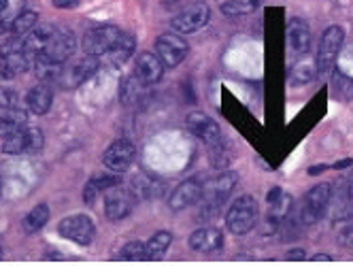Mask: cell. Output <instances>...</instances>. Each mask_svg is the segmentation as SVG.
<instances>
[{
  "label": "cell",
  "instance_id": "8fae6325",
  "mask_svg": "<svg viewBox=\"0 0 353 266\" xmlns=\"http://www.w3.org/2000/svg\"><path fill=\"white\" fill-rule=\"evenodd\" d=\"M188 54H190V45L176 34H162L156 41V56L162 60V64L166 68L179 66L185 60Z\"/></svg>",
  "mask_w": 353,
  "mask_h": 266
},
{
  "label": "cell",
  "instance_id": "2e32d148",
  "mask_svg": "<svg viewBox=\"0 0 353 266\" xmlns=\"http://www.w3.org/2000/svg\"><path fill=\"white\" fill-rule=\"evenodd\" d=\"M164 64H162V60L156 56V54H149V52H145V54H141L139 58H137V64H134V75L145 83V85H154V83H158L162 77H164Z\"/></svg>",
  "mask_w": 353,
  "mask_h": 266
},
{
  "label": "cell",
  "instance_id": "83f0119b",
  "mask_svg": "<svg viewBox=\"0 0 353 266\" xmlns=\"http://www.w3.org/2000/svg\"><path fill=\"white\" fill-rule=\"evenodd\" d=\"M49 207L47 205H37L34 209H30V213L23 217V230H26L28 234H34L39 230H43L49 222Z\"/></svg>",
  "mask_w": 353,
  "mask_h": 266
},
{
  "label": "cell",
  "instance_id": "5bb4252c",
  "mask_svg": "<svg viewBox=\"0 0 353 266\" xmlns=\"http://www.w3.org/2000/svg\"><path fill=\"white\" fill-rule=\"evenodd\" d=\"M185 124H188V130H190L196 139L205 141L207 145H213L217 139H221V130H219V126H217L215 119H211L209 115L200 113V111L190 113L188 119H185Z\"/></svg>",
  "mask_w": 353,
  "mask_h": 266
},
{
  "label": "cell",
  "instance_id": "f1b7e54d",
  "mask_svg": "<svg viewBox=\"0 0 353 266\" xmlns=\"http://www.w3.org/2000/svg\"><path fill=\"white\" fill-rule=\"evenodd\" d=\"M39 26V15L34 11H23L11 21V32L15 37H26Z\"/></svg>",
  "mask_w": 353,
  "mask_h": 266
},
{
  "label": "cell",
  "instance_id": "4316f807",
  "mask_svg": "<svg viewBox=\"0 0 353 266\" xmlns=\"http://www.w3.org/2000/svg\"><path fill=\"white\" fill-rule=\"evenodd\" d=\"M170 243H172V234H170L168 230L156 232V234L151 236V238L147 241V243H145V247H147V260H162L164 254L168 252Z\"/></svg>",
  "mask_w": 353,
  "mask_h": 266
},
{
  "label": "cell",
  "instance_id": "4dcf8cb0",
  "mask_svg": "<svg viewBox=\"0 0 353 266\" xmlns=\"http://www.w3.org/2000/svg\"><path fill=\"white\" fill-rule=\"evenodd\" d=\"M143 90H145V83L137 75L125 77L121 81V103L123 105H134L137 101H141Z\"/></svg>",
  "mask_w": 353,
  "mask_h": 266
},
{
  "label": "cell",
  "instance_id": "d590c367",
  "mask_svg": "<svg viewBox=\"0 0 353 266\" xmlns=\"http://www.w3.org/2000/svg\"><path fill=\"white\" fill-rule=\"evenodd\" d=\"M43 143H45V136L39 128H28L26 130V152L28 154H37L43 150Z\"/></svg>",
  "mask_w": 353,
  "mask_h": 266
},
{
  "label": "cell",
  "instance_id": "ba28073f",
  "mask_svg": "<svg viewBox=\"0 0 353 266\" xmlns=\"http://www.w3.org/2000/svg\"><path fill=\"white\" fill-rule=\"evenodd\" d=\"M325 215L330 217L332 224H341L349 217H353V198L349 194V187H347V181L341 179L332 185V192H330V201H327V207H325Z\"/></svg>",
  "mask_w": 353,
  "mask_h": 266
},
{
  "label": "cell",
  "instance_id": "3957f363",
  "mask_svg": "<svg viewBox=\"0 0 353 266\" xmlns=\"http://www.w3.org/2000/svg\"><path fill=\"white\" fill-rule=\"evenodd\" d=\"M34 62V56L28 52L23 39H9L0 47V75L15 77L19 72L28 70Z\"/></svg>",
  "mask_w": 353,
  "mask_h": 266
},
{
  "label": "cell",
  "instance_id": "7c38bea8",
  "mask_svg": "<svg viewBox=\"0 0 353 266\" xmlns=\"http://www.w3.org/2000/svg\"><path fill=\"white\" fill-rule=\"evenodd\" d=\"M134 145L130 141H113L103 154V164L109 168L111 173H125L134 162Z\"/></svg>",
  "mask_w": 353,
  "mask_h": 266
},
{
  "label": "cell",
  "instance_id": "ac0fdd59",
  "mask_svg": "<svg viewBox=\"0 0 353 266\" xmlns=\"http://www.w3.org/2000/svg\"><path fill=\"white\" fill-rule=\"evenodd\" d=\"M96 58L88 56L83 60H79L74 66H70L68 70L64 68L62 70V77H60V83L64 88H74V85H81L85 79H90L94 75V70H96Z\"/></svg>",
  "mask_w": 353,
  "mask_h": 266
},
{
  "label": "cell",
  "instance_id": "4fadbf2b",
  "mask_svg": "<svg viewBox=\"0 0 353 266\" xmlns=\"http://www.w3.org/2000/svg\"><path fill=\"white\" fill-rule=\"evenodd\" d=\"M109 194L105 198V215L111 222H119L123 217H128L134 205V196L128 190H119V185L107 190Z\"/></svg>",
  "mask_w": 353,
  "mask_h": 266
},
{
  "label": "cell",
  "instance_id": "f35d334b",
  "mask_svg": "<svg viewBox=\"0 0 353 266\" xmlns=\"http://www.w3.org/2000/svg\"><path fill=\"white\" fill-rule=\"evenodd\" d=\"M15 107V94L11 90H0V109Z\"/></svg>",
  "mask_w": 353,
  "mask_h": 266
},
{
  "label": "cell",
  "instance_id": "60d3db41",
  "mask_svg": "<svg viewBox=\"0 0 353 266\" xmlns=\"http://www.w3.org/2000/svg\"><path fill=\"white\" fill-rule=\"evenodd\" d=\"M285 258L288 260H305V252H302V249H290L285 254Z\"/></svg>",
  "mask_w": 353,
  "mask_h": 266
},
{
  "label": "cell",
  "instance_id": "277c9868",
  "mask_svg": "<svg viewBox=\"0 0 353 266\" xmlns=\"http://www.w3.org/2000/svg\"><path fill=\"white\" fill-rule=\"evenodd\" d=\"M330 192H332V185L330 183H319L315 187H311L305 198H302V205H300V220L305 226H313L317 224L321 217L325 215V207H327V201H330Z\"/></svg>",
  "mask_w": 353,
  "mask_h": 266
},
{
  "label": "cell",
  "instance_id": "ee69618b",
  "mask_svg": "<svg viewBox=\"0 0 353 266\" xmlns=\"http://www.w3.org/2000/svg\"><path fill=\"white\" fill-rule=\"evenodd\" d=\"M347 187H349V194H351V198H353V173L349 175V181H347Z\"/></svg>",
  "mask_w": 353,
  "mask_h": 266
},
{
  "label": "cell",
  "instance_id": "7a4b0ae2",
  "mask_svg": "<svg viewBox=\"0 0 353 266\" xmlns=\"http://www.w3.org/2000/svg\"><path fill=\"white\" fill-rule=\"evenodd\" d=\"M258 217H260L258 201L254 196L245 194V196H239L228 207V213H225V226H228V230L232 234L243 236L254 230V226L258 224Z\"/></svg>",
  "mask_w": 353,
  "mask_h": 266
},
{
  "label": "cell",
  "instance_id": "52a82bcc",
  "mask_svg": "<svg viewBox=\"0 0 353 266\" xmlns=\"http://www.w3.org/2000/svg\"><path fill=\"white\" fill-rule=\"evenodd\" d=\"M121 37V30L117 26H98L94 30H90L83 39V52L85 56H92V58H103L111 47L119 41Z\"/></svg>",
  "mask_w": 353,
  "mask_h": 266
},
{
  "label": "cell",
  "instance_id": "7402d4cb",
  "mask_svg": "<svg viewBox=\"0 0 353 266\" xmlns=\"http://www.w3.org/2000/svg\"><path fill=\"white\" fill-rule=\"evenodd\" d=\"M52 103H54V92L49 85H37L26 96L28 111L34 115H45L49 111V107H52Z\"/></svg>",
  "mask_w": 353,
  "mask_h": 266
},
{
  "label": "cell",
  "instance_id": "5b68a950",
  "mask_svg": "<svg viewBox=\"0 0 353 266\" xmlns=\"http://www.w3.org/2000/svg\"><path fill=\"white\" fill-rule=\"evenodd\" d=\"M343 41H345V32L341 26H330L321 41H319V52H317V72L319 75H330L334 70V62L339 58V52L343 47Z\"/></svg>",
  "mask_w": 353,
  "mask_h": 266
},
{
  "label": "cell",
  "instance_id": "7bdbcfd3",
  "mask_svg": "<svg viewBox=\"0 0 353 266\" xmlns=\"http://www.w3.org/2000/svg\"><path fill=\"white\" fill-rule=\"evenodd\" d=\"M311 260H313V262H332V256H323V254H319V256H313Z\"/></svg>",
  "mask_w": 353,
  "mask_h": 266
},
{
  "label": "cell",
  "instance_id": "44dd1931",
  "mask_svg": "<svg viewBox=\"0 0 353 266\" xmlns=\"http://www.w3.org/2000/svg\"><path fill=\"white\" fill-rule=\"evenodd\" d=\"M134 47H137V41L134 37H128V34H121L119 41L111 47V50L103 56L105 62L109 66H119V64H125V60H128L132 54H134Z\"/></svg>",
  "mask_w": 353,
  "mask_h": 266
},
{
  "label": "cell",
  "instance_id": "1f68e13d",
  "mask_svg": "<svg viewBox=\"0 0 353 266\" xmlns=\"http://www.w3.org/2000/svg\"><path fill=\"white\" fill-rule=\"evenodd\" d=\"M232 147L228 143H225L223 139H217L213 145H211V164L215 166V168H228L230 166V162H232Z\"/></svg>",
  "mask_w": 353,
  "mask_h": 266
},
{
  "label": "cell",
  "instance_id": "b9f144b4",
  "mask_svg": "<svg viewBox=\"0 0 353 266\" xmlns=\"http://www.w3.org/2000/svg\"><path fill=\"white\" fill-rule=\"evenodd\" d=\"M11 21H13V19H7L3 13H0V34L7 32V30H11Z\"/></svg>",
  "mask_w": 353,
  "mask_h": 266
},
{
  "label": "cell",
  "instance_id": "ffe728a7",
  "mask_svg": "<svg viewBox=\"0 0 353 266\" xmlns=\"http://www.w3.org/2000/svg\"><path fill=\"white\" fill-rule=\"evenodd\" d=\"M162 190H164V183H162L158 177H154V175H145V173L137 175V177L132 179V185H130L132 196L143 198V201L160 196V194H162Z\"/></svg>",
  "mask_w": 353,
  "mask_h": 266
},
{
  "label": "cell",
  "instance_id": "8d00e7d4",
  "mask_svg": "<svg viewBox=\"0 0 353 266\" xmlns=\"http://www.w3.org/2000/svg\"><path fill=\"white\" fill-rule=\"evenodd\" d=\"M339 241H341V245H343V247H349V249H353V217H349V220L341 222Z\"/></svg>",
  "mask_w": 353,
  "mask_h": 266
},
{
  "label": "cell",
  "instance_id": "cb8c5ba5",
  "mask_svg": "<svg viewBox=\"0 0 353 266\" xmlns=\"http://www.w3.org/2000/svg\"><path fill=\"white\" fill-rule=\"evenodd\" d=\"M121 179L117 175H96L92 177L88 183H85V190H83V201L85 205H92L98 196V192H107L115 185H119Z\"/></svg>",
  "mask_w": 353,
  "mask_h": 266
},
{
  "label": "cell",
  "instance_id": "30bf717a",
  "mask_svg": "<svg viewBox=\"0 0 353 266\" xmlns=\"http://www.w3.org/2000/svg\"><path fill=\"white\" fill-rule=\"evenodd\" d=\"M74 50H77V43H74L72 32L56 28L54 34L49 37L47 45L43 47L41 56H45L47 60H52V62H58V64H66L68 58L74 54Z\"/></svg>",
  "mask_w": 353,
  "mask_h": 266
},
{
  "label": "cell",
  "instance_id": "9c48e42d",
  "mask_svg": "<svg viewBox=\"0 0 353 266\" xmlns=\"http://www.w3.org/2000/svg\"><path fill=\"white\" fill-rule=\"evenodd\" d=\"M209 17H211L209 7L198 3L194 7H188L181 13H176L170 21V26L174 32H179V34H192V32H198L200 28H205Z\"/></svg>",
  "mask_w": 353,
  "mask_h": 266
},
{
  "label": "cell",
  "instance_id": "603a6c76",
  "mask_svg": "<svg viewBox=\"0 0 353 266\" xmlns=\"http://www.w3.org/2000/svg\"><path fill=\"white\" fill-rule=\"evenodd\" d=\"M28 122V115L23 109L19 107H11V109H5V113L0 115V139L7 136V134H13V132H19L26 126Z\"/></svg>",
  "mask_w": 353,
  "mask_h": 266
},
{
  "label": "cell",
  "instance_id": "7dc6e473",
  "mask_svg": "<svg viewBox=\"0 0 353 266\" xmlns=\"http://www.w3.org/2000/svg\"><path fill=\"white\" fill-rule=\"evenodd\" d=\"M0 260H3V249H0Z\"/></svg>",
  "mask_w": 353,
  "mask_h": 266
},
{
  "label": "cell",
  "instance_id": "9a60e30c",
  "mask_svg": "<svg viewBox=\"0 0 353 266\" xmlns=\"http://www.w3.org/2000/svg\"><path fill=\"white\" fill-rule=\"evenodd\" d=\"M200 196H203V183H200L198 179H188L172 190L168 205L172 211H181V209L196 205L200 201Z\"/></svg>",
  "mask_w": 353,
  "mask_h": 266
},
{
  "label": "cell",
  "instance_id": "f6af8a7d",
  "mask_svg": "<svg viewBox=\"0 0 353 266\" xmlns=\"http://www.w3.org/2000/svg\"><path fill=\"white\" fill-rule=\"evenodd\" d=\"M9 7V0H0V13H5Z\"/></svg>",
  "mask_w": 353,
  "mask_h": 266
},
{
  "label": "cell",
  "instance_id": "d6a6232c",
  "mask_svg": "<svg viewBox=\"0 0 353 266\" xmlns=\"http://www.w3.org/2000/svg\"><path fill=\"white\" fill-rule=\"evenodd\" d=\"M315 70H317V62H313V60H302V62H298L294 66V70H292V83L302 85V83L313 81Z\"/></svg>",
  "mask_w": 353,
  "mask_h": 266
},
{
  "label": "cell",
  "instance_id": "6da1fadb",
  "mask_svg": "<svg viewBox=\"0 0 353 266\" xmlns=\"http://www.w3.org/2000/svg\"><path fill=\"white\" fill-rule=\"evenodd\" d=\"M239 181V175L234 171H225L221 175H217L215 179H211L209 183L203 185V196H200V220L207 222L213 220V217L223 209L225 201H228L230 192L234 190Z\"/></svg>",
  "mask_w": 353,
  "mask_h": 266
},
{
  "label": "cell",
  "instance_id": "e0dca14e",
  "mask_svg": "<svg viewBox=\"0 0 353 266\" xmlns=\"http://www.w3.org/2000/svg\"><path fill=\"white\" fill-rule=\"evenodd\" d=\"M223 245V234L221 230L217 228H198L190 234V247L194 252H200V254H213L217 249H221Z\"/></svg>",
  "mask_w": 353,
  "mask_h": 266
},
{
  "label": "cell",
  "instance_id": "484cf974",
  "mask_svg": "<svg viewBox=\"0 0 353 266\" xmlns=\"http://www.w3.org/2000/svg\"><path fill=\"white\" fill-rule=\"evenodd\" d=\"M54 30H56V26H52V23H41V26H37L30 34L23 37V43H26L28 52H30L32 56L41 54V52H43V47H45L47 41H49V37L54 34Z\"/></svg>",
  "mask_w": 353,
  "mask_h": 266
},
{
  "label": "cell",
  "instance_id": "d4e9b609",
  "mask_svg": "<svg viewBox=\"0 0 353 266\" xmlns=\"http://www.w3.org/2000/svg\"><path fill=\"white\" fill-rule=\"evenodd\" d=\"M32 68H34V72H37V77L43 79V81H60L62 70H64V64L52 62V60H47L45 56L37 54V56H34V62H32Z\"/></svg>",
  "mask_w": 353,
  "mask_h": 266
},
{
  "label": "cell",
  "instance_id": "bcb514c9",
  "mask_svg": "<svg viewBox=\"0 0 353 266\" xmlns=\"http://www.w3.org/2000/svg\"><path fill=\"white\" fill-rule=\"evenodd\" d=\"M351 164V160H343V162H339V164H334L336 168H343V166H349Z\"/></svg>",
  "mask_w": 353,
  "mask_h": 266
},
{
  "label": "cell",
  "instance_id": "8992f818",
  "mask_svg": "<svg viewBox=\"0 0 353 266\" xmlns=\"http://www.w3.org/2000/svg\"><path fill=\"white\" fill-rule=\"evenodd\" d=\"M58 232L72 241V243L77 245H90L94 236H96V224L92 222V217L83 215V213H77V215H68L64 220L58 224Z\"/></svg>",
  "mask_w": 353,
  "mask_h": 266
},
{
  "label": "cell",
  "instance_id": "d6986e66",
  "mask_svg": "<svg viewBox=\"0 0 353 266\" xmlns=\"http://www.w3.org/2000/svg\"><path fill=\"white\" fill-rule=\"evenodd\" d=\"M311 28L307 21L302 19H292L288 26V43L296 54H307L311 50Z\"/></svg>",
  "mask_w": 353,
  "mask_h": 266
},
{
  "label": "cell",
  "instance_id": "74e56055",
  "mask_svg": "<svg viewBox=\"0 0 353 266\" xmlns=\"http://www.w3.org/2000/svg\"><path fill=\"white\" fill-rule=\"evenodd\" d=\"M334 88L336 90H343L347 99H351V96H353V79H349V77L345 79L343 75H336L334 77Z\"/></svg>",
  "mask_w": 353,
  "mask_h": 266
},
{
  "label": "cell",
  "instance_id": "ab89813d",
  "mask_svg": "<svg viewBox=\"0 0 353 266\" xmlns=\"http://www.w3.org/2000/svg\"><path fill=\"white\" fill-rule=\"evenodd\" d=\"M52 3L58 9H77L81 5V0H52Z\"/></svg>",
  "mask_w": 353,
  "mask_h": 266
},
{
  "label": "cell",
  "instance_id": "f546056e",
  "mask_svg": "<svg viewBox=\"0 0 353 266\" xmlns=\"http://www.w3.org/2000/svg\"><path fill=\"white\" fill-rule=\"evenodd\" d=\"M260 5V0H225L221 5V13L228 17H243L254 13Z\"/></svg>",
  "mask_w": 353,
  "mask_h": 266
},
{
  "label": "cell",
  "instance_id": "836d02e7",
  "mask_svg": "<svg viewBox=\"0 0 353 266\" xmlns=\"http://www.w3.org/2000/svg\"><path fill=\"white\" fill-rule=\"evenodd\" d=\"M26 130L28 128L3 136V147H0V150H3L5 154H11V156L13 154H23V152H26Z\"/></svg>",
  "mask_w": 353,
  "mask_h": 266
},
{
  "label": "cell",
  "instance_id": "e575fe53",
  "mask_svg": "<svg viewBox=\"0 0 353 266\" xmlns=\"http://www.w3.org/2000/svg\"><path fill=\"white\" fill-rule=\"evenodd\" d=\"M119 260H128V262H141L147 260V247L141 241H130L125 243L119 252Z\"/></svg>",
  "mask_w": 353,
  "mask_h": 266
}]
</instances>
